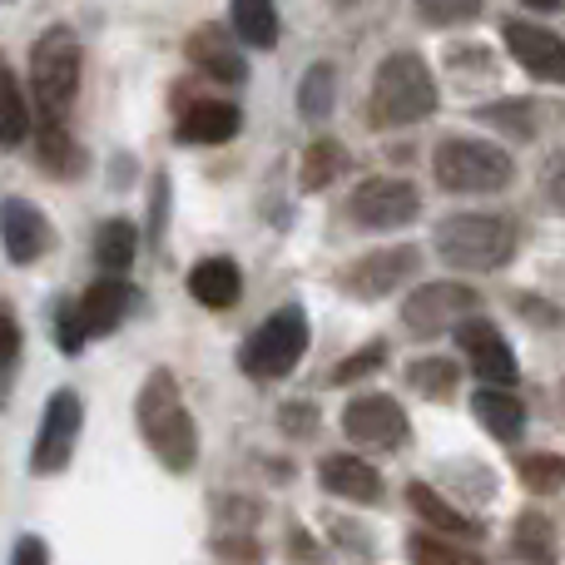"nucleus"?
<instances>
[{
    "instance_id": "nucleus-1",
    "label": "nucleus",
    "mask_w": 565,
    "mask_h": 565,
    "mask_svg": "<svg viewBox=\"0 0 565 565\" xmlns=\"http://www.w3.org/2000/svg\"><path fill=\"white\" fill-rule=\"evenodd\" d=\"M135 422H139V437L145 447L159 457L164 471H194L199 461V427L189 417L184 397H179V382L169 367H154L145 377L135 397Z\"/></svg>"
},
{
    "instance_id": "nucleus-2",
    "label": "nucleus",
    "mask_w": 565,
    "mask_h": 565,
    "mask_svg": "<svg viewBox=\"0 0 565 565\" xmlns=\"http://www.w3.org/2000/svg\"><path fill=\"white\" fill-rule=\"evenodd\" d=\"M441 105V89H437V75L422 55L412 50H397L377 65L372 75V95H367V125L372 129H407V125H422L427 115H437Z\"/></svg>"
},
{
    "instance_id": "nucleus-3",
    "label": "nucleus",
    "mask_w": 565,
    "mask_h": 565,
    "mask_svg": "<svg viewBox=\"0 0 565 565\" xmlns=\"http://www.w3.org/2000/svg\"><path fill=\"white\" fill-rule=\"evenodd\" d=\"M516 224L501 214H447L431 234V248L441 254V264L461 268V274H491L507 268L516 254Z\"/></svg>"
},
{
    "instance_id": "nucleus-4",
    "label": "nucleus",
    "mask_w": 565,
    "mask_h": 565,
    "mask_svg": "<svg viewBox=\"0 0 565 565\" xmlns=\"http://www.w3.org/2000/svg\"><path fill=\"white\" fill-rule=\"evenodd\" d=\"M79 75H85V50L70 25H50L45 35L30 45V105L45 115V125H60L65 109L79 95Z\"/></svg>"
},
{
    "instance_id": "nucleus-5",
    "label": "nucleus",
    "mask_w": 565,
    "mask_h": 565,
    "mask_svg": "<svg viewBox=\"0 0 565 565\" xmlns=\"http://www.w3.org/2000/svg\"><path fill=\"white\" fill-rule=\"evenodd\" d=\"M431 179L447 194H501V189L516 184V159L491 139L447 135L431 154Z\"/></svg>"
},
{
    "instance_id": "nucleus-6",
    "label": "nucleus",
    "mask_w": 565,
    "mask_h": 565,
    "mask_svg": "<svg viewBox=\"0 0 565 565\" xmlns=\"http://www.w3.org/2000/svg\"><path fill=\"white\" fill-rule=\"evenodd\" d=\"M302 352H308V312L298 302H282L274 318L248 332V342L238 348V367L258 382H278L298 367Z\"/></svg>"
},
{
    "instance_id": "nucleus-7",
    "label": "nucleus",
    "mask_w": 565,
    "mask_h": 565,
    "mask_svg": "<svg viewBox=\"0 0 565 565\" xmlns=\"http://www.w3.org/2000/svg\"><path fill=\"white\" fill-rule=\"evenodd\" d=\"M477 288L457 278H437L422 282L417 292H407L402 302V322H407L417 338H437V332H457L467 318H477Z\"/></svg>"
},
{
    "instance_id": "nucleus-8",
    "label": "nucleus",
    "mask_w": 565,
    "mask_h": 565,
    "mask_svg": "<svg viewBox=\"0 0 565 565\" xmlns=\"http://www.w3.org/2000/svg\"><path fill=\"white\" fill-rule=\"evenodd\" d=\"M79 427H85V402H79V392H70V387L50 392L45 417H40L35 451H30V471H35V477H55V471H65L70 457H75Z\"/></svg>"
},
{
    "instance_id": "nucleus-9",
    "label": "nucleus",
    "mask_w": 565,
    "mask_h": 565,
    "mask_svg": "<svg viewBox=\"0 0 565 565\" xmlns=\"http://www.w3.org/2000/svg\"><path fill=\"white\" fill-rule=\"evenodd\" d=\"M417 209H422L417 184H407V179H397V174L362 179L348 199V218L358 228H402L417 218Z\"/></svg>"
},
{
    "instance_id": "nucleus-10",
    "label": "nucleus",
    "mask_w": 565,
    "mask_h": 565,
    "mask_svg": "<svg viewBox=\"0 0 565 565\" xmlns=\"http://www.w3.org/2000/svg\"><path fill=\"white\" fill-rule=\"evenodd\" d=\"M457 342H461V358L471 362V372H477L487 387H516L521 382V362H516V352H511V342L501 338V328L491 318H467L457 328Z\"/></svg>"
},
{
    "instance_id": "nucleus-11",
    "label": "nucleus",
    "mask_w": 565,
    "mask_h": 565,
    "mask_svg": "<svg viewBox=\"0 0 565 565\" xmlns=\"http://www.w3.org/2000/svg\"><path fill=\"white\" fill-rule=\"evenodd\" d=\"M342 431H348L358 447H402L407 441V412H402L397 397H387V392H362V397L348 402V412H342Z\"/></svg>"
},
{
    "instance_id": "nucleus-12",
    "label": "nucleus",
    "mask_w": 565,
    "mask_h": 565,
    "mask_svg": "<svg viewBox=\"0 0 565 565\" xmlns=\"http://www.w3.org/2000/svg\"><path fill=\"white\" fill-rule=\"evenodd\" d=\"M501 40L526 75L546 79V85H565V40L556 30L536 25V20H501Z\"/></svg>"
},
{
    "instance_id": "nucleus-13",
    "label": "nucleus",
    "mask_w": 565,
    "mask_h": 565,
    "mask_svg": "<svg viewBox=\"0 0 565 565\" xmlns=\"http://www.w3.org/2000/svg\"><path fill=\"white\" fill-rule=\"evenodd\" d=\"M422 268V248L397 244V248H377V254H362L358 264H348L338 274V282L352 292V298H382V292L402 288L412 274Z\"/></svg>"
},
{
    "instance_id": "nucleus-14",
    "label": "nucleus",
    "mask_w": 565,
    "mask_h": 565,
    "mask_svg": "<svg viewBox=\"0 0 565 565\" xmlns=\"http://www.w3.org/2000/svg\"><path fill=\"white\" fill-rule=\"evenodd\" d=\"M0 244H6V258L15 268L40 264L50 254V244H55L45 209L30 204V199H0Z\"/></svg>"
},
{
    "instance_id": "nucleus-15",
    "label": "nucleus",
    "mask_w": 565,
    "mask_h": 565,
    "mask_svg": "<svg viewBox=\"0 0 565 565\" xmlns=\"http://www.w3.org/2000/svg\"><path fill=\"white\" fill-rule=\"evenodd\" d=\"M184 55H189V65H199V75L218 79V85H244L248 79L244 55H238V45L224 35V25H199L194 35L184 40Z\"/></svg>"
},
{
    "instance_id": "nucleus-16",
    "label": "nucleus",
    "mask_w": 565,
    "mask_h": 565,
    "mask_svg": "<svg viewBox=\"0 0 565 565\" xmlns=\"http://www.w3.org/2000/svg\"><path fill=\"white\" fill-rule=\"evenodd\" d=\"M318 481L328 497L358 501V507H372L382 497V471L362 457H348V451H332V457L318 461Z\"/></svg>"
},
{
    "instance_id": "nucleus-17",
    "label": "nucleus",
    "mask_w": 565,
    "mask_h": 565,
    "mask_svg": "<svg viewBox=\"0 0 565 565\" xmlns=\"http://www.w3.org/2000/svg\"><path fill=\"white\" fill-rule=\"evenodd\" d=\"M135 308H139V288H135V282H125V278H115V274H105L99 282H89L85 298H79V312H85L89 338H99V332H115Z\"/></svg>"
},
{
    "instance_id": "nucleus-18",
    "label": "nucleus",
    "mask_w": 565,
    "mask_h": 565,
    "mask_svg": "<svg viewBox=\"0 0 565 565\" xmlns=\"http://www.w3.org/2000/svg\"><path fill=\"white\" fill-rule=\"evenodd\" d=\"M407 507L417 511L437 536H451V541H481L487 536V521H477V516H467L461 507H451V501L441 497L437 487H427V481H412L407 487Z\"/></svg>"
},
{
    "instance_id": "nucleus-19",
    "label": "nucleus",
    "mask_w": 565,
    "mask_h": 565,
    "mask_svg": "<svg viewBox=\"0 0 565 565\" xmlns=\"http://www.w3.org/2000/svg\"><path fill=\"white\" fill-rule=\"evenodd\" d=\"M238 129H244V115H238V105H228V99H194V105L179 115V139L194 149L228 145Z\"/></svg>"
},
{
    "instance_id": "nucleus-20",
    "label": "nucleus",
    "mask_w": 565,
    "mask_h": 565,
    "mask_svg": "<svg viewBox=\"0 0 565 565\" xmlns=\"http://www.w3.org/2000/svg\"><path fill=\"white\" fill-rule=\"evenodd\" d=\"M189 292H194V302H204L209 312H228L244 298V274H238L234 258H204V264L189 268Z\"/></svg>"
},
{
    "instance_id": "nucleus-21",
    "label": "nucleus",
    "mask_w": 565,
    "mask_h": 565,
    "mask_svg": "<svg viewBox=\"0 0 565 565\" xmlns=\"http://www.w3.org/2000/svg\"><path fill=\"white\" fill-rule=\"evenodd\" d=\"M471 412H477V422L491 431L497 441H521V431H526V407H521L516 392L507 387H481L477 397H471Z\"/></svg>"
},
{
    "instance_id": "nucleus-22",
    "label": "nucleus",
    "mask_w": 565,
    "mask_h": 565,
    "mask_svg": "<svg viewBox=\"0 0 565 565\" xmlns=\"http://www.w3.org/2000/svg\"><path fill=\"white\" fill-rule=\"evenodd\" d=\"M35 159L50 169L55 179H79L89 169L85 149L75 145V135H70L65 125H40L35 129Z\"/></svg>"
},
{
    "instance_id": "nucleus-23",
    "label": "nucleus",
    "mask_w": 565,
    "mask_h": 565,
    "mask_svg": "<svg viewBox=\"0 0 565 565\" xmlns=\"http://www.w3.org/2000/svg\"><path fill=\"white\" fill-rule=\"evenodd\" d=\"M30 125H35V115H30V105H25V89H20L10 60L0 55V149L25 145Z\"/></svg>"
},
{
    "instance_id": "nucleus-24",
    "label": "nucleus",
    "mask_w": 565,
    "mask_h": 565,
    "mask_svg": "<svg viewBox=\"0 0 565 565\" xmlns=\"http://www.w3.org/2000/svg\"><path fill=\"white\" fill-rule=\"evenodd\" d=\"M228 25L244 45L274 50L278 45V0H234L228 6Z\"/></svg>"
},
{
    "instance_id": "nucleus-25",
    "label": "nucleus",
    "mask_w": 565,
    "mask_h": 565,
    "mask_svg": "<svg viewBox=\"0 0 565 565\" xmlns=\"http://www.w3.org/2000/svg\"><path fill=\"white\" fill-rule=\"evenodd\" d=\"M348 169V149H342V139H328L318 135L312 145H302V159H298V184L308 189V194H318V189H328L332 179Z\"/></svg>"
},
{
    "instance_id": "nucleus-26",
    "label": "nucleus",
    "mask_w": 565,
    "mask_h": 565,
    "mask_svg": "<svg viewBox=\"0 0 565 565\" xmlns=\"http://www.w3.org/2000/svg\"><path fill=\"white\" fill-rule=\"evenodd\" d=\"M135 254H139V228L129 224V218H105L95 234V264L105 268V274L125 278V268L135 264Z\"/></svg>"
},
{
    "instance_id": "nucleus-27",
    "label": "nucleus",
    "mask_w": 565,
    "mask_h": 565,
    "mask_svg": "<svg viewBox=\"0 0 565 565\" xmlns=\"http://www.w3.org/2000/svg\"><path fill=\"white\" fill-rule=\"evenodd\" d=\"M332 105H338V70H332L328 60H318V65L298 79V115L308 119V125H322V119L332 115Z\"/></svg>"
},
{
    "instance_id": "nucleus-28",
    "label": "nucleus",
    "mask_w": 565,
    "mask_h": 565,
    "mask_svg": "<svg viewBox=\"0 0 565 565\" xmlns=\"http://www.w3.org/2000/svg\"><path fill=\"white\" fill-rule=\"evenodd\" d=\"M516 556L526 565H556L561 546H556V526L541 511H521L516 521Z\"/></svg>"
},
{
    "instance_id": "nucleus-29",
    "label": "nucleus",
    "mask_w": 565,
    "mask_h": 565,
    "mask_svg": "<svg viewBox=\"0 0 565 565\" xmlns=\"http://www.w3.org/2000/svg\"><path fill=\"white\" fill-rule=\"evenodd\" d=\"M407 556H412V565H487L471 546H461V541H451V536H437V531H417V536L407 541Z\"/></svg>"
},
{
    "instance_id": "nucleus-30",
    "label": "nucleus",
    "mask_w": 565,
    "mask_h": 565,
    "mask_svg": "<svg viewBox=\"0 0 565 565\" xmlns=\"http://www.w3.org/2000/svg\"><path fill=\"white\" fill-rule=\"evenodd\" d=\"M407 382L422 392V397L447 402L451 392H457L461 372H457V362H451V358H417V362L407 367Z\"/></svg>"
},
{
    "instance_id": "nucleus-31",
    "label": "nucleus",
    "mask_w": 565,
    "mask_h": 565,
    "mask_svg": "<svg viewBox=\"0 0 565 565\" xmlns=\"http://www.w3.org/2000/svg\"><path fill=\"white\" fill-rule=\"evenodd\" d=\"M481 119H487L491 129H501V135H511L516 145H526L531 135H536V105L531 99H497V105L477 109Z\"/></svg>"
},
{
    "instance_id": "nucleus-32",
    "label": "nucleus",
    "mask_w": 565,
    "mask_h": 565,
    "mask_svg": "<svg viewBox=\"0 0 565 565\" xmlns=\"http://www.w3.org/2000/svg\"><path fill=\"white\" fill-rule=\"evenodd\" d=\"M521 481H526V491H536V497H556V491H565V457H556V451L521 457Z\"/></svg>"
},
{
    "instance_id": "nucleus-33",
    "label": "nucleus",
    "mask_w": 565,
    "mask_h": 565,
    "mask_svg": "<svg viewBox=\"0 0 565 565\" xmlns=\"http://www.w3.org/2000/svg\"><path fill=\"white\" fill-rule=\"evenodd\" d=\"M417 6V20L431 30H451V25H467L487 10V0H412Z\"/></svg>"
},
{
    "instance_id": "nucleus-34",
    "label": "nucleus",
    "mask_w": 565,
    "mask_h": 565,
    "mask_svg": "<svg viewBox=\"0 0 565 565\" xmlns=\"http://www.w3.org/2000/svg\"><path fill=\"white\" fill-rule=\"evenodd\" d=\"M85 342H89V328H85L79 302H60L55 308V348L65 352V358H75V352H85Z\"/></svg>"
},
{
    "instance_id": "nucleus-35",
    "label": "nucleus",
    "mask_w": 565,
    "mask_h": 565,
    "mask_svg": "<svg viewBox=\"0 0 565 565\" xmlns=\"http://www.w3.org/2000/svg\"><path fill=\"white\" fill-rule=\"evenodd\" d=\"M15 362H20V322L0 308V407H6L10 382H15Z\"/></svg>"
},
{
    "instance_id": "nucleus-36",
    "label": "nucleus",
    "mask_w": 565,
    "mask_h": 565,
    "mask_svg": "<svg viewBox=\"0 0 565 565\" xmlns=\"http://www.w3.org/2000/svg\"><path fill=\"white\" fill-rule=\"evenodd\" d=\"M382 362H387V342H367L362 352H352L348 362L332 367V382H358V377H367V372H377Z\"/></svg>"
},
{
    "instance_id": "nucleus-37",
    "label": "nucleus",
    "mask_w": 565,
    "mask_h": 565,
    "mask_svg": "<svg viewBox=\"0 0 565 565\" xmlns=\"http://www.w3.org/2000/svg\"><path fill=\"white\" fill-rule=\"evenodd\" d=\"M278 417H282V431H288V437H308L312 422H318V412H312V402H288Z\"/></svg>"
},
{
    "instance_id": "nucleus-38",
    "label": "nucleus",
    "mask_w": 565,
    "mask_h": 565,
    "mask_svg": "<svg viewBox=\"0 0 565 565\" xmlns=\"http://www.w3.org/2000/svg\"><path fill=\"white\" fill-rule=\"evenodd\" d=\"M10 565H50V551L40 536H20L15 551H10Z\"/></svg>"
},
{
    "instance_id": "nucleus-39",
    "label": "nucleus",
    "mask_w": 565,
    "mask_h": 565,
    "mask_svg": "<svg viewBox=\"0 0 565 565\" xmlns=\"http://www.w3.org/2000/svg\"><path fill=\"white\" fill-rule=\"evenodd\" d=\"M546 199L565 214V149L551 159V169H546Z\"/></svg>"
},
{
    "instance_id": "nucleus-40",
    "label": "nucleus",
    "mask_w": 565,
    "mask_h": 565,
    "mask_svg": "<svg viewBox=\"0 0 565 565\" xmlns=\"http://www.w3.org/2000/svg\"><path fill=\"white\" fill-rule=\"evenodd\" d=\"M521 6H531L536 15H556V10L565 6V0H521Z\"/></svg>"
},
{
    "instance_id": "nucleus-41",
    "label": "nucleus",
    "mask_w": 565,
    "mask_h": 565,
    "mask_svg": "<svg viewBox=\"0 0 565 565\" xmlns=\"http://www.w3.org/2000/svg\"><path fill=\"white\" fill-rule=\"evenodd\" d=\"M332 6H338V10H352V6H358V0H332Z\"/></svg>"
},
{
    "instance_id": "nucleus-42",
    "label": "nucleus",
    "mask_w": 565,
    "mask_h": 565,
    "mask_svg": "<svg viewBox=\"0 0 565 565\" xmlns=\"http://www.w3.org/2000/svg\"><path fill=\"white\" fill-rule=\"evenodd\" d=\"M561 412H565V382H561Z\"/></svg>"
}]
</instances>
